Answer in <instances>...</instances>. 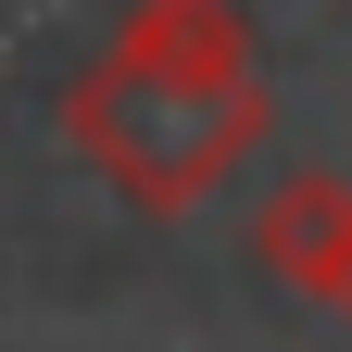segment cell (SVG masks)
<instances>
[{"label":"cell","mask_w":352,"mask_h":352,"mask_svg":"<svg viewBox=\"0 0 352 352\" xmlns=\"http://www.w3.org/2000/svg\"><path fill=\"white\" fill-rule=\"evenodd\" d=\"M63 139L139 214H189L264 151V63L239 0H126L113 51L63 88Z\"/></svg>","instance_id":"6da1fadb"},{"label":"cell","mask_w":352,"mask_h":352,"mask_svg":"<svg viewBox=\"0 0 352 352\" xmlns=\"http://www.w3.org/2000/svg\"><path fill=\"white\" fill-rule=\"evenodd\" d=\"M340 227H352V176H289V189L252 214V264H264V277H289V289H327Z\"/></svg>","instance_id":"7a4b0ae2"},{"label":"cell","mask_w":352,"mask_h":352,"mask_svg":"<svg viewBox=\"0 0 352 352\" xmlns=\"http://www.w3.org/2000/svg\"><path fill=\"white\" fill-rule=\"evenodd\" d=\"M315 302H327V315L352 327V227H340V264H327V289H315Z\"/></svg>","instance_id":"3957f363"}]
</instances>
